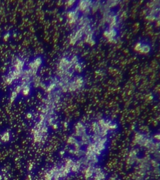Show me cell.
I'll return each mask as SVG.
<instances>
[{"instance_id":"52a82bcc","label":"cell","mask_w":160,"mask_h":180,"mask_svg":"<svg viewBox=\"0 0 160 180\" xmlns=\"http://www.w3.org/2000/svg\"><path fill=\"white\" fill-rule=\"evenodd\" d=\"M0 98H1V93H0Z\"/></svg>"},{"instance_id":"3957f363","label":"cell","mask_w":160,"mask_h":180,"mask_svg":"<svg viewBox=\"0 0 160 180\" xmlns=\"http://www.w3.org/2000/svg\"><path fill=\"white\" fill-rule=\"evenodd\" d=\"M135 49L137 51L141 52L142 53H148L150 51L151 48L149 45H148L147 43H145L143 42V43L139 42L138 43V44L136 45Z\"/></svg>"},{"instance_id":"277c9868","label":"cell","mask_w":160,"mask_h":180,"mask_svg":"<svg viewBox=\"0 0 160 180\" xmlns=\"http://www.w3.org/2000/svg\"><path fill=\"white\" fill-rule=\"evenodd\" d=\"M31 91H32L31 87L29 85H26L21 90V95L25 96V97L28 96L29 95V94L31 93Z\"/></svg>"},{"instance_id":"5b68a950","label":"cell","mask_w":160,"mask_h":180,"mask_svg":"<svg viewBox=\"0 0 160 180\" xmlns=\"http://www.w3.org/2000/svg\"><path fill=\"white\" fill-rule=\"evenodd\" d=\"M35 117V112L33 110H28L25 114V118L28 121H32Z\"/></svg>"},{"instance_id":"6da1fadb","label":"cell","mask_w":160,"mask_h":180,"mask_svg":"<svg viewBox=\"0 0 160 180\" xmlns=\"http://www.w3.org/2000/svg\"><path fill=\"white\" fill-rule=\"evenodd\" d=\"M13 139V133L10 128H4L0 131V144L3 146L10 144Z\"/></svg>"},{"instance_id":"7a4b0ae2","label":"cell","mask_w":160,"mask_h":180,"mask_svg":"<svg viewBox=\"0 0 160 180\" xmlns=\"http://www.w3.org/2000/svg\"><path fill=\"white\" fill-rule=\"evenodd\" d=\"M11 173L8 169L0 165V180H10Z\"/></svg>"},{"instance_id":"8992f818","label":"cell","mask_w":160,"mask_h":180,"mask_svg":"<svg viewBox=\"0 0 160 180\" xmlns=\"http://www.w3.org/2000/svg\"><path fill=\"white\" fill-rule=\"evenodd\" d=\"M12 36H13V33L11 32V31H10V30L6 31V32H4V34H3V39L5 41H9L11 38Z\"/></svg>"}]
</instances>
